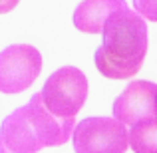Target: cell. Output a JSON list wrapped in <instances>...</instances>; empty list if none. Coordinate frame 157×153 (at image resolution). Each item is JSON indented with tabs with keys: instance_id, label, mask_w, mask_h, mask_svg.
<instances>
[{
	"instance_id": "1",
	"label": "cell",
	"mask_w": 157,
	"mask_h": 153,
	"mask_svg": "<svg viewBox=\"0 0 157 153\" xmlns=\"http://www.w3.org/2000/svg\"><path fill=\"white\" fill-rule=\"evenodd\" d=\"M101 46L94 62L100 74L109 80H127L141 70L147 54V24L129 8L111 12L101 28Z\"/></svg>"
},
{
	"instance_id": "2",
	"label": "cell",
	"mask_w": 157,
	"mask_h": 153,
	"mask_svg": "<svg viewBox=\"0 0 157 153\" xmlns=\"http://www.w3.org/2000/svg\"><path fill=\"white\" fill-rule=\"evenodd\" d=\"M76 125V117H56L42 103L40 92L26 105L14 109L0 125V153H38L44 147L64 145Z\"/></svg>"
},
{
	"instance_id": "3",
	"label": "cell",
	"mask_w": 157,
	"mask_h": 153,
	"mask_svg": "<svg viewBox=\"0 0 157 153\" xmlns=\"http://www.w3.org/2000/svg\"><path fill=\"white\" fill-rule=\"evenodd\" d=\"M42 103L56 117H76L88 98V78L76 66H64L48 76L40 92Z\"/></svg>"
},
{
	"instance_id": "4",
	"label": "cell",
	"mask_w": 157,
	"mask_h": 153,
	"mask_svg": "<svg viewBox=\"0 0 157 153\" xmlns=\"http://www.w3.org/2000/svg\"><path fill=\"white\" fill-rule=\"evenodd\" d=\"M76 153H125L127 129L113 117H86L74 125Z\"/></svg>"
},
{
	"instance_id": "5",
	"label": "cell",
	"mask_w": 157,
	"mask_h": 153,
	"mask_svg": "<svg viewBox=\"0 0 157 153\" xmlns=\"http://www.w3.org/2000/svg\"><path fill=\"white\" fill-rule=\"evenodd\" d=\"M42 72V56L30 44H12L0 52V92L20 94Z\"/></svg>"
},
{
	"instance_id": "6",
	"label": "cell",
	"mask_w": 157,
	"mask_h": 153,
	"mask_svg": "<svg viewBox=\"0 0 157 153\" xmlns=\"http://www.w3.org/2000/svg\"><path fill=\"white\" fill-rule=\"evenodd\" d=\"M155 90L147 80H135L113 100V119L121 125H133L147 117H155Z\"/></svg>"
},
{
	"instance_id": "7",
	"label": "cell",
	"mask_w": 157,
	"mask_h": 153,
	"mask_svg": "<svg viewBox=\"0 0 157 153\" xmlns=\"http://www.w3.org/2000/svg\"><path fill=\"white\" fill-rule=\"evenodd\" d=\"M121 8H127L125 0H82L72 16L74 26L84 34H100L105 18Z\"/></svg>"
},
{
	"instance_id": "8",
	"label": "cell",
	"mask_w": 157,
	"mask_h": 153,
	"mask_svg": "<svg viewBox=\"0 0 157 153\" xmlns=\"http://www.w3.org/2000/svg\"><path fill=\"white\" fill-rule=\"evenodd\" d=\"M127 147L135 153H157V119L147 117L127 131Z\"/></svg>"
},
{
	"instance_id": "9",
	"label": "cell",
	"mask_w": 157,
	"mask_h": 153,
	"mask_svg": "<svg viewBox=\"0 0 157 153\" xmlns=\"http://www.w3.org/2000/svg\"><path fill=\"white\" fill-rule=\"evenodd\" d=\"M133 6L143 20H157V0H133Z\"/></svg>"
},
{
	"instance_id": "10",
	"label": "cell",
	"mask_w": 157,
	"mask_h": 153,
	"mask_svg": "<svg viewBox=\"0 0 157 153\" xmlns=\"http://www.w3.org/2000/svg\"><path fill=\"white\" fill-rule=\"evenodd\" d=\"M20 0H0V14H8L18 6Z\"/></svg>"
}]
</instances>
